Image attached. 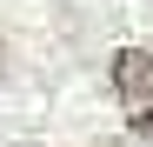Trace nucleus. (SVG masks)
<instances>
[{"instance_id": "nucleus-1", "label": "nucleus", "mask_w": 153, "mask_h": 147, "mask_svg": "<svg viewBox=\"0 0 153 147\" xmlns=\"http://www.w3.org/2000/svg\"><path fill=\"white\" fill-rule=\"evenodd\" d=\"M113 94L126 107L133 140L153 147V47H120V54H113Z\"/></svg>"}]
</instances>
